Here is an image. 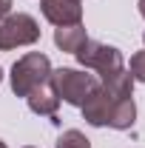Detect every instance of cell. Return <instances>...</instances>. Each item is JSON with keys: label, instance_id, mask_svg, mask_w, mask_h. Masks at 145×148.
<instances>
[{"label": "cell", "instance_id": "15", "mask_svg": "<svg viewBox=\"0 0 145 148\" xmlns=\"http://www.w3.org/2000/svg\"><path fill=\"white\" fill-rule=\"evenodd\" d=\"M0 148H6V143H3V140H0Z\"/></svg>", "mask_w": 145, "mask_h": 148}, {"label": "cell", "instance_id": "2", "mask_svg": "<svg viewBox=\"0 0 145 148\" xmlns=\"http://www.w3.org/2000/svg\"><path fill=\"white\" fill-rule=\"evenodd\" d=\"M51 86L60 100H66L68 106H80L88 100L94 88L100 86V80L94 74H85V71H77V69H51Z\"/></svg>", "mask_w": 145, "mask_h": 148}, {"label": "cell", "instance_id": "7", "mask_svg": "<svg viewBox=\"0 0 145 148\" xmlns=\"http://www.w3.org/2000/svg\"><path fill=\"white\" fill-rule=\"evenodd\" d=\"M26 100H29V108L34 114H40V117H54L57 108H60V97H57L54 86H51V77H49V83L31 88L26 94Z\"/></svg>", "mask_w": 145, "mask_h": 148}, {"label": "cell", "instance_id": "3", "mask_svg": "<svg viewBox=\"0 0 145 148\" xmlns=\"http://www.w3.org/2000/svg\"><path fill=\"white\" fill-rule=\"evenodd\" d=\"M74 57H77L80 66H85V69H91V71H97V74H100V80H108V77H114L117 71L125 69L120 49L105 46V43H97V40H85V43L74 51Z\"/></svg>", "mask_w": 145, "mask_h": 148}, {"label": "cell", "instance_id": "5", "mask_svg": "<svg viewBox=\"0 0 145 148\" xmlns=\"http://www.w3.org/2000/svg\"><path fill=\"white\" fill-rule=\"evenodd\" d=\"M43 17L54 26L83 23V0H40Z\"/></svg>", "mask_w": 145, "mask_h": 148}, {"label": "cell", "instance_id": "9", "mask_svg": "<svg viewBox=\"0 0 145 148\" xmlns=\"http://www.w3.org/2000/svg\"><path fill=\"white\" fill-rule=\"evenodd\" d=\"M88 40V34H85V26L83 23H74V26H57L54 32V43L60 51H77L83 43Z\"/></svg>", "mask_w": 145, "mask_h": 148}, {"label": "cell", "instance_id": "16", "mask_svg": "<svg viewBox=\"0 0 145 148\" xmlns=\"http://www.w3.org/2000/svg\"><path fill=\"white\" fill-rule=\"evenodd\" d=\"M26 148H31V145H26Z\"/></svg>", "mask_w": 145, "mask_h": 148}, {"label": "cell", "instance_id": "6", "mask_svg": "<svg viewBox=\"0 0 145 148\" xmlns=\"http://www.w3.org/2000/svg\"><path fill=\"white\" fill-rule=\"evenodd\" d=\"M114 100H117V97H111V91L100 83V86L94 88V94L83 103V117H85V123H88V125H97V128L108 125V114H111V108H114Z\"/></svg>", "mask_w": 145, "mask_h": 148}, {"label": "cell", "instance_id": "8", "mask_svg": "<svg viewBox=\"0 0 145 148\" xmlns=\"http://www.w3.org/2000/svg\"><path fill=\"white\" fill-rule=\"evenodd\" d=\"M137 120V103L134 97H122V100H114V108L108 114V128L117 131H128Z\"/></svg>", "mask_w": 145, "mask_h": 148}, {"label": "cell", "instance_id": "14", "mask_svg": "<svg viewBox=\"0 0 145 148\" xmlns=\"http://www.w3.org/2000/svg\"><path fill=\"white\" fill-rule=\"evenodd\" d=\"M0 83H3V69H0Z\"/></svg>", "mask_w": 145, "mask_h": 148}, {"label": "cell", "instance_id": "11", "mask_svg": "<svg viewBox=\"0 0 145 148\" xmlns=\"http://www.w3.org/2000/svg\"><path fill=\"white\" fill-rule=\"evenodd\" d=\"M131 77L137 80V83H145V51H137V54L131 57Z\"/></svg>", "mask_w": 145, "mask_h": 148}, {"label": "cell", "instance_id": "17", "mask_svg": "<svg viewBox=\"0 0 145 148\" xmlns=\"http://www.w3.org/2000/svg\"><path fill=\"white\" fill-rule=\"evenodd\" d=\"M142 40H145V34H142Z\"/></svg>", "mask_w": 145, "mask_h": 148}, {"label": "cell", "instance_id": "13", "mask_svg": "<svg viewBox=\"0 0 145 148\" xmlns=\"http://www.w3.org/2000/svg\"><path fill=\"white\" fill-rule=\"evenodd\" d=\"M140 14L145 17V0H140Z\"/></svg>", "mask_w": 145, "mask_h": 148}, {"label": "cell", "instance_id": "12", "mask_svg": "<svg viewBox=\"0 0 145 148\" xmlns=\"http://www.w3.org/2000/svg\"><path fill=\"white\" fill-rule=\"evenodd\" d=\"M6 14H12V0H0V20Z\"/></svg>", "mask_w": 145, "mask_h": 148}, {"label": "cell", "instance_id": "10", "mask_svg": "<svg viewBox=\"0 0 145 148\" xmlns=\"http://www.w3.org/2000/svg\"><path fill=\"white\" fill-rule=\"evenodd\" d=\"M57 148H91V140L83 134V131L77 128H68L60 134V140H57Z\"/></svg>", "mask_w": 145, "mask_h": 148}, {"label": "cell", "instance_id": "1", "mask_svg": "<svg viewBox=\"0 0 145 148\" xmlns=\"http://www.w3.org/2000/svg\"><path fill=\"white\" fill-rule=\"evenodd\" d=\"M9 77H12V91L17 97H26L31 88L49 83V77H51V60L46 54H40V51H29V54H23L12 66Z\"/></svg>", "mask_w": 145, "mask_h": 148}, {"label": "cell", "instance_id": "4", "mask_svg": "<svg viewBox=\"0 0 145 148\" xmlns=\"http://www.w3.org/2000/svg\"><path fill=\"white\" fill-rule=\"evenodd\" d=\"M40 40V23L26 12L6 14L0 20V51L17 49V46H31Z\"/></svg>", "mask_w": 145, "mask_h": 148}]
</instances>
